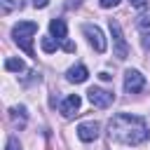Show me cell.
<instances>
[{"label": "cell", "instance_id": "obj_1", "mask_svg": "<svg viewBox=\"0 0 150 150\" xmlns=\"http://www.w3.org/2000/svg\"><path fill=\"white\" fill-rule=\"evenodd\" d=\"M108 134H110L112 141L124 143V145L145 143L148 136H150L145 120L138 117V115H127V112L112 115V120H110V124H108Z\"/></svg>", "mask_w": 150, "mask_h": 150}, {"label": "cell", "instance_id": "obj_2", "mask_svg": "<svg viewBox=\"0 0 150 150\" xmlns=\"http://www.w3.org/2000/svg\"><path fill=\"white\" fill-rule=\"evenodd\" d=\"M35 33H38V23H35V21H19V23L12 28V38H14V42H16L28 56H35L33 45H30V40H33Z\"/></svg>", "mask_w": 150, "mask_h": 150}, {"label": "cell", "instance_id": "obj_3", "mask_svg": "<svg viewBox=\"0 0 150 150\" xmlns=\"http://www.w3.org/2000/svg\"><path fill=\"white\" fill-rule=\"evenodd\" d=\"M110 35H112V52H115V56H117L120 61H124V59L129 56V45H127L124 35H122L120 23L112 21V19H110Z\"/></svg>", "mask_w": 150, "mask_h": 150}, {"label": "cell", "instance_id": "obj_4", "mask_svg": "<svg viewBox=\"0 0 150 150\" xmlns=\"http://www.w3.org/2000/svg\"><path fill=\"white\" fill-rule=\"evenodd\" d=\"M82 33L87 35L89 45H91L96 52H105L108 42H105V35H103V30H101L96 23H84V26H82Z\"/></svg>", "mask_w": 150, "mask_h": 150}, {"label": "cell", "instance_id": "obj_5", "mask_svg": "<svg viewBox=\"0 0 150 150\" xmlns=\"http://www.w3.org/2000/svg\"><path fill=\"white\" fill-rule=\"evenodd\" d=\"M87 98H89V103H91L94 108H108V105L115 101V94L108 91V89H103V87H91V89L87 91Z\"/></svg>", "mask_w": 150, "mask_h": 150}, {"label": "cell", "instance_id": "obj_6", "mask_svg": "<svg viewBox=\"0 0 150 150\" xmlns=\"http://www.w3.org/2000/svg\"><path fill=\"white\" fill-rule=\"evenodd\" d=\"M143 87H145V77H143L138 70L129 68V70L124 73V91H127V94H138Z\"/></svg>", "mask_w": 150, "mask_h": 150}, {"label": "cell", "instance_id": "obj_7", "mask_svg": "<svg viewBox=\"0 0 150 150\" xmlns=\"http://www.w3.org/2000/svg\"><path fill=\"white\" fill-rule=\"evenodd\" d=\"M98 122H94V120H89V122H82L80 127H77V138L80 141H84V143H91V141H96L98 138Z\"/></svg>", "mask_w": 150, "mask_h": 150}, {"label": "cell", "instance_id": "obj_8", "mask_svg": "<svg viewBox=\"0 0 150 150\" xmlns=\"http://www.w3.org/2000/svg\"><path fill=\"white\" fill-rule=\"evenodd\" d=\"M80 105H82V98H80L77 94L66 96V98H63V103H61V115H63V117H73V115H77Z\"/></svg>", "mask_w": 150, "mask_h": 150}, {"label": "cell", "instance_id": "obj_9", "mask_svg": "<svg viewBox=\"0 0 150 150\" xmlns=\"http://www.w3.org/2000/svg\"><path fill=\"white\" fill-rule=\"evenodd\" d=\"M87 77H89V70L80 63V66H73L68 73H66V80L68 82H73V84H82V82H87Z\"/></svg>", "mask_w": 150, "mask_h": 150}, {"label": "cell", "instance_id": "obj_10", "mask_svg": "<svg viewBox=\"0 0 150 150\" xmlns=\"http://www.w3.org/2000/svg\"><path fill=\"white\" fill-rule=\"evenodd\" d=\"M49 33H52V38H54L56 42L66 40V35H68L66 21H63V19H52V21H49Z\"/></svg>", "mask_w": 150, "mask_h": 150}, {"label": "cell", "instance_id": "obj_11", "mask_svg": "<svg viewBox=\"0 0 150 150\" xmlns=\"http://www.w3.org/2000/svg\"><path fill=\"white\" fill-rule=\"evenodd\" d=\"M9 117H12V122H14V124H19V127H26V122H28L26 105H14V108H9Z\"/></svg>", "mask_w": 150, "mask_h": 150}, {"label": "cell", "instance_id": "obj_12", "mask_svg": "<svg viewBox=\"0 0 150 150\" xmlns=\"http://www.w3.org/2000/svg\"><path fill=\"white\" fill-rule=\"evenodd\" d=\"M138 30L143 35V47H150V16H141L138 19Z\"/></svg>", "mask_w": 150, "mask_h": 150}, {"label": "cell", "instance_id": "obj_13", "mask_svg": "<svg viewBox=\"0 0 150 150\" xmlns=\"http://www.w3.org/2000/svg\"><path fill=\"white\" fill-rule=\"evenodd\" d=\"M40 47H42V52L52 54V52H56V49H59V42L49 35V38H42V40H40Z\"/></svg>", "mask_w": 150, "mask_h": 150}, {"label": "cell", "instance_id": "obj_14", "mask_svg": "<svg viewBox=\"0 0 150 150\" xmlns=\"http://www.w3.org/2000/svg\"><path fill=\"white\" fill-rule=\"evenodd\" d=\"M5 68H7V70H12V73H21L26 66H23V61H21V59H14V56H9V59L5 61Z\"/></svg>", "mask_w": 150, "mask_h": 150}, {"label": "cell", "instance_id": "obj_15", "mask_svg": "<svg viewBox=\"0 0 150 150\" xmlns=\"http://www.w3.org/2000/svg\"><path fill=\"white\" fill-rule=\"evenodd\" d=\"M5 150H21L19 138H16V136H9V141H7V148H5Z\"/></svg>", "mask_w": 150, "mask_h": 150}, {"label": "cell", "instance_id": "obj_16", "mask_svg": "<svg viewBox=\"0 0 150 150\" xmlns=\"http://www.w3.org/2000/svg\"><path fill=\"white\" fill-rule=\"evenodd\" d=\"M2 2V12H12L16 7V0H0Z\"/></svg>", "mask_w": 150, "mask_h": 150}, {"label": "cell", "instance_id": "obj_17", "mask_svg": "<svg viewBox=\"0 0 150 150\" xmlns=\"http://www.w3.org/2000/svg\"><path fill=\"white\" fill-rule=\"evenodd\" d=\"M98 5H101L103 9H110V7H117L120 0H98Z\"/></svg>", "mask_w": 150, "mask_h": 150}, {"label": "cell", "instance_id": "obj_18", "mask_svg": "<svg viewBox=\"0 0 150 150\" xmlns=\"http://www.w3.org/2000/svg\"><path fill=\"white\" fill-rule=\"evenodd\" d=\"M49 5V0H33V7L35 9H42V7H47Z\"/></svg>", "mask_w": 150, "mask_h": 150}, {"label": "cell", "instance_id": "obj_19", "mask_svg": "<svg viewBox=\"0 0 150 150\" xmlns=\"http://www.w3.org/2000/svg\"><path fill=\"white\" fill-rule=\"evenodd\" d=\"M129 2H131L134 7H138V9H143V7L148 5V0H129Z\"/></svg>", "mask_w": 150, "mask_h": 150}, {"label": "cell", "instance_id": "obj_20", "mask_svg": "<svg viewBox=\"0 0 150 150\" xmlns=\"http://www.w3.org/2000/svg\"><path fill=\"white\" fill-rule=\"evenodd\" d=\"M63 49H66V52H70V54H73V52H75V45H73V42H68V40H66V42H63Z\"/></svg>", "mask_w": 150, "mask_h": 150}]
</instances>
